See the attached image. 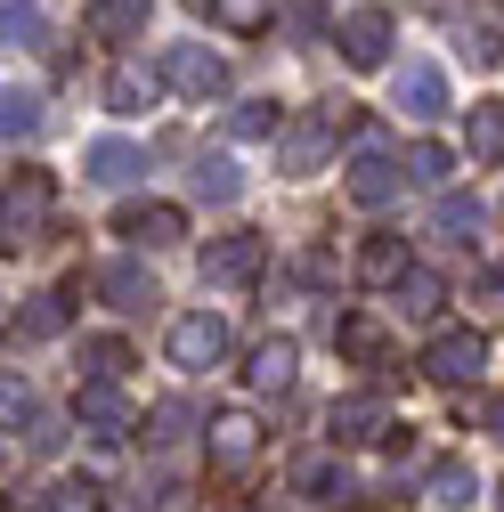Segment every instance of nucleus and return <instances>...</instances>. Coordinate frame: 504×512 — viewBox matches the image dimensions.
<instances>
[{
    "label": "nucleus",
    "mask_w": 504,
    "mask_h": 512,
    "mask_svg": "<svg viewBox=\"0 0 504 512\" xmlns=\"http://www.w3.org/2000/svg\"><path fill=\"white\" fill-rule=\"evenodd\" d=\"M342 106H309V114H293L285 122V139H277V171L285 179H309V171H326V155H334V139H342Z\"/></svg>",
    "instance_id": "nucleus-1"
},
{
    "label": "nucleus",
    "mask_w": 504,
    "mask_h": 512,
    "mask_svg": "<svg viewBox=\"0 0 504 512\" xmlns=\"http://www.w3.org/2000/svg\"><path fill=\"white\" fill-rule=\"evenodd\" d=\"M163 350H171V366H187V374H212V366H228V317L220 309H187V317H171V334H163Z\"/></svg>",
    "instance_id": "nucleus-2"
},
{
    "label": "nucleus",
    "mask_w": 504,
    "mask_h": 512,
    "mask_svg": "<svg viewBox=\"0 0 504 512\" xmlns=\"http://www.w3.org/2000/svg\"><path fill=\"white\" fill-rule=\"evenodd\" d=\"M41 220H49V171L41 163H17L9 171V196H0V244H33L41 236Z\"/></svg>",
    "instance_id": "nucleus-3"
},
{
    "label": "nucleus",
    "mask_w": 504,
    "mask_h": 512,
    "mask_svg": "<svg viewBox=\"0 0 504 512\" xmlns=\"http://www.w3.org/2000/svg\"><path fill=\"white\" fill-rule=\"evenodd\" d=\"M415 366H423V382H439V391H472L480 366H488V342H480L472 326H456V334H439Z\"/></svg>",
    "instance_id": "nucleus-4"
},
{
    "label": "nucleus",
    "mask_w": 504,
    "mask_h": 512,
    "mask_svg": "<svg viewBox=\"0 0 504 512\" xmlns=\"http://www.w3.org/2000/svg\"><path fill=\"white\" fill-rule=\"evenodd\" d=\"M155 74H163L179 98H220V90H228V57H220V49H204V41H171Z\"/></svg>",
    "instance_id": "nucleus-5"
},
{
    "label": "nucleus",
    "mask_w": 504,
    "mask_h": 512,
    "mask_svg": "<svg viewBox=\"0 0 504 512\" xmlns=\"http://www.w3.org/2000/svg\"><path fill=\"white\" fill-rule=\"evenodd\" d=\"M399 187H407V163H399V155H383V147H358V155L342 163V196H350V204H366V212H383Z\"/></svg>",
    "instance_id": "nucleus-6"
},
{
    "label": "nucleus",
    "mask_w": 504,
    "mask_h": 512,
    "mask_svg": "<svg viewBox=\"0 0 504 512\" xmlns=\"http://www.w3.org/2000/svg\"><path fill=\"white\" fill-rule=\"evenodd\" d=\"M261 269H269V244L261 236H212L204 244V285H220V293L261 285Z\"/></svg>",
    "instance_id": "nucleus-7"
},
{
    "label": "nucleus",
    "mask_w": 504,
    "mask_h": 512,
    "mask_svg": "<svg viewBox=\"0 0 504 512\" xmlns=\"http://www.w3.org/2000/svg\"><path fill=\"white\" fill-rule=\"evenodd\" d=\"M204 456H212V480H244L252 464H261V423L252 415H212Z\"/></svg>",
    "instance_id": "nucleus-8"
},
{
    "label": "nucleus",
    "mask_w": 504,
    "mask_h": 512,
    "mask_svg": "<svg viewBox=\"0 0 504 512\" xmlns=\"http://www.w3.org/2000/svg\"><path fill=\"white\" fill-rule=\"evenodd\" d=\"M293 496L301 504H350L358 480L342 464V447H301V456H293Z\"/></svg>",
    "instance_id": "nucleus-9"
},
{
    "label": "nucleus",
    "mask_w": 504,
    "mask_h": 512,
    "mask_svg": "<svg viewBox=\"0 0 504 512\" xmlns=\"http://www.w3.org/2000/svg\"><path fill=\"white\" fill-rule=\"evenodd\" d=\"M326 431H334V447H383V439H391V407L374 399V391H358V399H334Z\"/></svg>",
    "instance_id": "nucleus-10"
},
{
    "label": "nucleus",
    "mask_w": 504,
    "mask_h": 512,
    "mask_svg": "<svg viewBox=\"0 0 504 512\" xmlns=\"http://www.w3.org/2000/svg\"><path fill=\"white\" fill-rule=\"evenodd\" d=\"M114 236H131L139 252H163V244L187 236V212H179V204H122V212H114Z\"/></svg>",
    "instance_id": "nucleus-11"
},
{
    "label": "nucleus",
    "mask_w": 504,
    "mask_h": 512,
    "mask_svg": "<svg viewBox=\"0 0 504 512\" xmlns=\"http://www.w3.org/2000/svg\"><path fill=\"white\" fill-rule=\"evenodd\" d=\"M334 342H342V358H350V366H366V374H391V366H399L391 334L374 326L366 309H342V326H334Z\"/></svg>",
    "instance_id": "nucleus-12"
},
{
    "label": "nucleus",
    "mask_w": 504,
    "mask_h": 512,
    "mask_svg": "<svg viewBox=\"0 0 504 512\" xmlns=\"http://www.w3.org/2000/svg\"><path fill=\"white\" fill-rule=\"evenodd\" d=\"M342 57H350L358 74L383 66V57H391V9H350L342 17Z\"/></svg>",
    "instance_id": "nucleus-13"
},
{
    "label": "nucleus",
    "mask_w": 504,
    "mask_h": 512,
    "mask_svg": "<svg viewBox=\"0 0 504 512\" xmlns=\"http://www.w3.org/2000/svg\"><path fill=\"white\" fill-rule=\"evenodd\" d=\"M66 326H74V285H49L17 309V342H57Z\"/></svg>",
    "instance_id": "nucleus-14"
},
{
    "label": "nucleus",
    "mask_w": 504,
    "mask_h": 512,
    "mask_svg": "<svg viewBox=\"0 0 504 512\" xmlns=\"http://www.w3.org/2000/svg\"><path fill=\"white\" fill-rule=\"evenodd\" d=\"M293 374H301V342H293V334H269L261 350L244 358V382H252V391H293Z\"/></svg>",
    "instance_id": "nucleus-15"
},
{
    "label": "nucleus",
    "mask_w": 504,
    "mask_h": 512,
    "mask_svg": "<svg viewBox=\"0 0 504 512\" xmlns=\"http://www.w3.org/2000/svg\"><path fill=\"white\" fill-rule=\"evenodd\" d=\"M74 423L114 439V431H131V399H122V382H82V399H74Z\"/></svg>",
    "instance_id": "nucleus-16"
},
{
    "label": "nucleus",
    "mask_w": 504,
    "mask_h": 512,
    "mask_svg": "<svg viewBox=\"0 0 504 512\" xmlns=\"http://www.w3.org/2000/svg\"><path fill=\"white\" fill-rule=\"evenodd\" d=\"M399 114H415V122H439V114H448V74L415 57V66L399 74Z\"/></svg>",
    "instance_id": "nucleus-17"
},
{
    "label": "nucleus",
    "mask_w": 504,
    "mask_h": 512,
    "mask_svg": "<svg viewBox=\"0 0 504 512\" xmlns=\"http://www.w3.org/2000/svg\"><path fill=\"white\" fill-rule=\"evenodd\" d=\"M147 17H155V0H90V41H139L147 33Z\"/></svg>",
    "instance_id": "nucleus-18"
},
{
    "label": "nucleus",
    "mask_w": 504,
    "mask_h": 512,
    "mask_svg": "<svg viewBox=\"0 0 504 512\" xmlns=\"http://www.w3.org/2000/svg\"><path fill=\"white\" fill-rule=\"evenodd\" d=\"M82 163H90V179H98V187H131V179L147 171V147H131V139H90V155H82Z\"/></svg>",
    "instance_id": "nucleus-19"
},
{
    "label": "nucleus",
    "mask_w": 504,
    "mask_h": 512,
    "mask_svg": "<svg viewBox=\"0 0 504 512\" xmlns=\"http://www.w3.org/2000/svg\"><path fill=\"white\" fill-rule=\"evenodd\" d=\"M98 293H106V309H147V301H163L155 277H147V261H106V269H98Z\"/></svg>",
    "instance_id": "nucleus-20"
},
{
    "label": "nucleus",
    "mask_w": 504,
    "mask_h": 512,
    "mask_svg": "<svg viewBox=\"0 0 504 512\" xmlns=\"http://www.w3.org/2000/svg\"><path fill=\"white\" fill-rule=\"evenodd\" d=\"M407 269H415L407 236H366V244H358V277H366V285H399Z\"/></svg>",
    "instance_id": "nucleus-21"
},
{
    "label": "nucleus",
    "mask_w": 504,
    "mask_h": 512,
    "mask_svg": "<svg viewBox=\"0 0 504 512\" xmlns=\"http://www.w3.org/2000/svg\"><path fill=\"white\" fill-rule=\"evenodd\" d=\"M423 496H431L439 512H464V504H472V464H464V456H439V464L423 472Z\"/></svg>",
    "instance_id": "nucleus-22"
},
{
    "label": "nucleus",
    "mask_w": 504,
    "mask_h": 512,
    "mask_svg": "<svg viewBox=\"0 0 504 512\" xmlns=\"http://www.w3.org/2000/svg\"><path fill=\"white\" fill-rule=\"evenodd\" d=\"M431 236L472 252V244H480V204H472V196H439V212H431Z\"/></svg>",
    "instance_id": "nucleus-23"
},
{
    "label": "nucleus",
    "mask_w": 504,
    "mask_h": 512,
    "mask_svg": "<svg viewBox=\"0 0 504 512\" xmlns=\"http://www.w3.org/2000/svg\"><path fill=\"white\" fill-rule=\"evenodd\" d=\"M285 17V0H212V25L220 33H269Z\"/></svg>",
    "instance_id": "nucleus-24"
},
{
    "label": "nucleus",
    "mask_w": 504,
    "mask_h": 512,
    "mask_svg": "<svg viewBox=\"0 0 504 512\" xmlns=\"http://www.w3.org/2000/svg\"><path fill=\"white\" fill-rule=\"evenodd\" d=\"M464 147L472 163H504V106H464Z\"/></svg>",
    "instance_id": "nucleus-25"
},
{
    "label": "nucleus",
    "mask_w": 504,
    "mask_h": 512,
    "mask_svg": "<svg viewBox=\"0 0 504 512\" xmlns=\"http://www.w3.org/2000/svg\"><path fill=\"white\" fill-rule=\"evenodd\" d=\"M131 374V342L122 334H90L82 342V382H122Z\"/></svg>",
    "instance_id": "nucleus-26"
},
{
    "label": "nucleus",
    "mask_w": 504,
    "mask_h": 512,
    "mask_svg": "<svg viewBox=\"0 0 504 512\" xmlns=\"http://www.w3.org/2000/svg\"><path fill=\"white\" fill-rule=\"evenodd\" d=\"M391 301H399L407 317H439V301H448V285H439V277H431V269L415 261V269H407V277L391 285Z\"/></svg>",
    "instance_id": "nucleus-27"
},
{
    "label": "nucleus",
    "mask_w": 504,
    "mask_h": 512,
    "mask_svg": "<svg viewBox=\"0 0 504 512\" xmlns=\"http://www.w3.org/2000/svg\"><path fill=\"white\" fill-rule=\"evenodd\" d=\"M98 98H106V106H114V114H139V106H147V98H155V74H147V66H114V74H106V90H98Z\"/></svg>",
    "instance_id": "nucleus-28"
},
{
    "label": "nucleus",
    "mask_w": 504,
    "mask_h": 512,
    "mask_svg": "<svg viewBox=\"0 0 504 512\" xmlns=\"http://www.w3.org/2000/svg\"><path fill=\"white\" fill-rule=\"evenodd\" d=\"M228 131L236 139H285V114H277V98H244V106H228Z\"/></svg>",
    "instance_id": "nucleus-29"
},
{
    "label": "nucleus",
    "mask_w": 504,
    "mask_h": 512,
    "mask_svg": "<svg viewBox=\"0 0 504 512\" xmlns=\"http://www.w3.org/2000/svg\"><path fill=\"white\" fill-rule=\"evenodd\" d=\"M448 171H456V155L439 147V139H415L407 147V187H448Z\"/></svg>",
    "instance_id": "nucleus-30"
},
{
    "label": "nucleus",
    "mask_w": 504,
    "mask_h": 512,
    "mask_svg": "<svg viewBox=\"0 0 504 512\" xmlns=\"http://www.w3.org/2000/svg\"><path fill=\"white\" fill-rule=\"evenodd\" d=\"M236 187H244V171H236L228 155H204V163H196V196H204V204H236Z\"/></svg>",
    "instance_id": "nucleus-31"
},
{
    "label": "nucleus",
    "mask_w": 504,
    "mask_h": 512,
    "mask_svg": "<svg viewBox=\"0 0 504 512\" xmlns=\"http://www.w3.org/2000/svg\"><path fill=\"white\" fill-rule=\"evenodd\" d=\"M0 33H9V49H41V9H33V0H0Z\"/></svg>",
    "instance_id": "nucleus-32"
},
{
    "label": "nucleus",
    "mask_w": 504,
    "mask_h": 512,
    "mask_svg": "<svg viewBox=\"0 0 504 512\" xmlns=\"http://www.w3.org/2000/svg\"><path fill=\"white\" fill-rule=\"evenodd\" d=\"M0 131H9V147L33 139V131H41V98H33V90H9V98H0Z\"/></svg>",
    "instance_id": "nucleus-33"
},
{
    "label": "nucleus",
    "mask_w": 504,
    "mask_h": 512,
    "mask_svg": "<svg viewBox=\"0 0 504 512\" xmlns=\"http://www.w3.org/2000/svg\"><path fill=\"white\" fill-rule=\"evenodd\" d=\"M187 423H196V415H187V399H163V407L147 415V439H155V447H179V439H187Z\"/></svg>",
    "instance_id": "nucleus-34"
},
{
    "label": "nucleus",
    "mask_w": 504,
    "mask_h": 512,
    "mask_svg": "<svg viewBox=\"0 0 504 512\" xmlns=\"http://www.w3.org/2000/svg\"><path fill=\"white\" fill-rule=\"evenodd\" d=\"M293 41H318L326 33V0H285V17H277Z\"/></svg>",
    "instance_id": "nucleus-35"
},
{
    "label": "nucleus",
    "mask_w": 504,
    "mask_h": 512,
    "mask_svg": "<svg viewBox=\"0 0 504 512\" xmlns=\"http://www.w3.org/2000/svg\"><path fill=\"white\" fill-rule=\"evenodd\" d=\"M464 57H472V66H504V33L496 25H472L464 33Z\"/></svg>",
    "instance_id": "nucleus-36"
},
{
    "label": "nucleus",
    "mask_w": 504,
    "mask_h": 512,
    "mask_svg": "<svg viewBox=\"0 0 504 512\" xmlns=\"http://www.w3.org/2000/svg\"><path fill=\"white\" fill-rule=\"evenodd\" d=\"M488 431H504V399H488Z\"/></svg>",
    "instance_id": "nucleus-37"
},
{
    "label": "nucleus",
    "mask_w": 504,
    "mask_h": 512,
    "mask_svg": "<svg viewBox=\"0 0 504 512\" xmlns=\"http://www.w3.org/2000/svg\"><path fill=\"white\" fill-rule=\"evenodd\" d=\"M496 512H504V488H496Z\"/></svg>",
    "instance_id": "nucleus-38"
}]
</instances>
